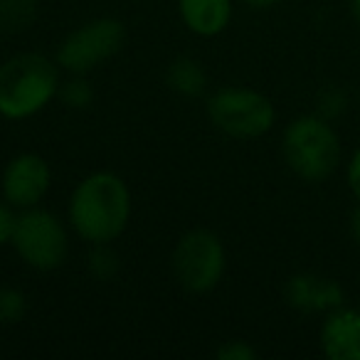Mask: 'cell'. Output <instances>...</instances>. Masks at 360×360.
Listing matches in <instances>:
<instances>
[{
  "mask_svg": "<svg viewBox=\"0 0 360 360\" xmlns=\"http://www.w3.org/2000/svg\"><path fill=\"white\" fill-rule=\"evenodd\" d=\"M67 217L72 230L89 245L119 240L131 220L129 186L109 170L86 175L72 191Z\"/></svg>",
  "mask_w": 360,
  "mask_h": 360,
  "instance_id": "1",
  "label": "cell"
},
{
  "mask_svg": "<svg viewBox=\"0 0 360 360\" xmlns=\"http://www.w3.org/2000/svg\"><path fill=\"white\" fill-rule=\"evenodd\" d=\"M60 65L40 52H20L0 65V116L30 119L60 91Z\"/></svg>",
  "mask_w": 360,
  "mask_h": 360,
  "instance_id": "2",
  "label": "cell"
},
{
  "mask_svg": "<svg viewBox=\"0 0 360 360\" xmlns=\"http://www.w3.org/2000/svg\"><path fill=\"white\" fill-rule=\"evenodd\" d=\"M281 155L291 173L309 183L330 178L340 163V139L319 114L294 119L281 136Z\"/></svg>",
  "mask_w": 360,
  "mask_h": 360,
  "instance_id": "3",
  "label": "cell"
},
{
  "mask_svg": "<svg viewBox=\"0 0 360 360\" xmlns=\"http://www.w3.org/2000/svg\"><path fill=\"white\" fill-rule=\"evenodd\" d=\"M207 119L230 139H259L274 126L276 111L269 96L250 86H220L207 96Z\"/></svg>",
  "mask_w": 360,
  "mask_h": 360,
  "instance_id": "4",
  "label": "cell"
},
{
  "mask_svg": "<svg viewBox=\"0 0 360 360\" xmlns=\"http://www.w3.org/2000/svg\"><path fill=\"white\" fill-rule=\"evenodd\" d=\"M175 281L188 294H207L225 274V245L212 230L198 227L180 237L170 257Z\"/></svg>",
  "mask_w": 360,
  "mask_h": 360,
  "instance_id": "5",
  "label": "cell"
},
{
  "mask_svg": "<svg viewBox=\"0 0 360 360\" xmlns=\"http://www.w3.org/2000/svg\"><path fill=\"white\" fill-rule=\"evenodd\" d=\"M11 247L35 271H55L65 264L70 252V237L57 215L40 205L20 210Z\"/></svg>",
  "mask_w": 360,
  "mask_h": 360,
  "instance_id": "6",
  "label": "cell"
},
{
  "mask_svg": "<svg viewBox=\"0 0 360 360\" xmlns=\"http://www.w3.org/2000/svg\"><path fill=\"white\" fill-rule=\"evenodd\" d=\"M126 42V27L116 18H94L75 27L57 50V65L67 75H89L119 55Z\"/></svg>",
  "mask_w": 360,
  "mask_h": 360,
  "instance_id": "7",
  "label": "cell"
},
{
  "mask_svg": "<svg viewBox=\"0 0 360 360\" xmlns=\"http://www.w3.org/2000/svg\"><path fill=\"white\" fill-rule=\"evenodd\" d=\"M52 183V168L40 153H20L8 160L0 188L3 200L11 202L15 210H30L42 202Z\"/></svg>",
  "mask_w": 360,
  "mask_h": 360,
  "instance_id": "8",
  "label": "cell"
},
{
  "mask_svg": "<svg viewBox=\"0 0 360 360\" xmlns=\"http://www.w3.org/2000/svg\"><path fill=\"white\" fill-rule=\"evenodd\" d=\"M284 296L286 304L301 314H330L345 301L338 281L314 271H301L291 276L284 286Z\"/></svg>",
  "mask_w": 360,
  "mask_h": 360,
  "instance_id": "9",
  "label": "cell"
},
{
  "mask_svg": "<svg viewBox=\"0 0 360 360\" xmlns=\"http://www.w3.org/2000/svg\"><path fill=\"white\" fill-rule=\"evenodd\" d=\"M321 350L330 360H360V311L338 306L321 326Z\"/></svg>",
  "mask_w": 360,
  "mask_h": 360,
  "instance_id": "10",
  "label": "cell"
},
{
  "mask_svg": "<svg viewBox=\"0 0 360 360\" xmlns=\"http://www.w3.org/2000/svg\"><path fill=\"white\" fill-rule=\"evenodd\" d=\"M180 20L193 35L215 37L232 20V0H178Z\"/></svg>",
  "mask_w": 360,
  "mask_h": 360,
  "instance_id": "11",
  "label": "cell"
},
{
  "mask_svg": "<svg viewBox=\"0 0 360 360\" xmlns=\"http://www.w3.org/2000/svg\"><path fill=\"white\" fill-rule=\"evenodd\" d=\"M165 84L170 91L188 99L202 96L207 89V75L202 70V65L193 57H178L168 65L165 70Z\"/></svg>",
  "mask_w": 360,
  "mask_h": 360,
  "instance_id": "12",
  "label": "cell"
},
{
  "mask_svg": "<svg viewBox=\"0 0 360 360\" xmlns=\"http://www.w3.org/2000/svg\"><path fill=\"white\" fill-rule=\"evenodd\" d=\"M40 15V0H0V30L25 32Z\"/></svg>",
  "mask_w": 360,
  "mask_h": 360,
  "instance_id": "13",
  "label": "cell"
},
{
  "mask_svg": "<svg viewBox=\"0 0 360 360\" xmlns=\"http://www.w3.org/2000/svg\"><path fill=\"white\" fill-rule=\"evenodd\" d=\"M57 96H60L67 109L84 111V109H89L91 101H94V86L86 79V75H70V79L60 84Z\"/></svg>",
  "mask_w": 360,
  "mask_h": 360,
  "instance_id": "14",
  "label": "cell"
},
{
  "mask_svg": "<svg viewBox=\"0 0 360 360\" xmlns=\"http://www.w3.org/2000/svg\"><path fill=\"white\" fill-rule=\"evenodd\" d=\"M119 255L111 247V242H101V245H91L89 257H86V269L94 279L99 281H109L119 274Z\"/></svg>",
  "mask_w": 360,
  "mask_h": 360,
  "instance_id": "15",
  "label": "cell"
},
{
  "mask_svg": "<svg viewBox=\"0 0 360 360\" xmlns=\"http://www.w3.org/2000/svg\"><path fill=\"white\" fill-rule=\"evenodd\" d=\"M27 314V299L15 286H0V323L13 326Z\"/></svg>",
  "mask_w": 360,
  "mask_h": 360,
  "instance_id": "16",
  "label": "cell"
},
{
  "mask_svg": "<svg viewBox=\"0 0 360 360\" xmlns=\"http://www.w3.org/2000/svg\"><path fill=\"white\" fill-rule=\"evenodd\" d=\"M345 111V94L338 89V86H326L319 94V111L316 114L323 116L326 121L335 119Z\"/></svg>",
  "mask_w": 360,
  "mask_h": 360,
  "instance_id": "17",
  "label": "cell"
},
{
  "mask_svg": "<svg viewBox=\"0 0 360 360\" xmlns=\"http://www.w3.org/2000/svg\"><path fill=\"white\" fill-rule=\"evenodd\" d=\"M215 355L220 360H255L257 348L242 338H232V340H225L222 345H217Z\"/></svg>",
  "mask_w": 360,
  "mask_h": 360,
  "instance_id": "18",
  "label": "cell"
},
{
  "mask_svg": "<svg viewBox=\"0 0 360 360\" xmlns=\"http://www.w3.org/2000/svg\"><path fill=\"white\" fill-rule=\"evenodd\" d=\"M18 215H20V210H15L8 200H0V247L13 242V235H15L18 227Z\"/></svg>",
  "mask_w": 360,
  "mask_h": 360,
  "instance_id": "19",
  "label": "cell"
},
{
  "mask_svg": "<svg viewBox=\"0 0 360 360\" xmlns=\"http://www.w3.org/2000/svg\"><path fill=\"white\" fill-rule=\"evenodd\" d=\"M348 186L360 202V148L355 150L353 158H350V163H348Z\"/></svg>",
  "mask_w": 360,
  "mask_h": 360,
  "instance_id": "20",
  "label": "cell"
},
{
  "mask_svg": "<svg viewBox=\"0 0 360 360\" xmlns=\"http://www.w3.org/2000/svg\"><path fill=\"white\" fill-rule=\"evenodd\" d=\"M245 6H250V8H255V11H266V8H274V6H279L281 0H242Z\"/></svg>",
  "mask_w": 360,
  "mask_h": 360,
  "instance_id": "21",
  "label": "cell"
},
{
  "mask_svg": "<svg viewBox=\"0 0 360 360\" xmlns=\"http://www.w3.org/2000/svg\"><path fill=\"white\" fill-rule=\"evenodd\" d=\"M350 232H353V240L360 245V205L355 207L353 217H350Z\"/></svg>",
  "mask_w": 360,
  "mask_h": 360,
  "instance_id": "22",
  "label": "cell"
},
{
  "mask_svg": "<svg viewBox=\"0 0 360 360\" xmlns=\"http://www.w3.org/2000/svg\"><path fill=\"white\" fill-rule=\"evenodd\" d=\"M350 11H353V18L360 25V0H350Z\"/></svg>",
  "mask_w": 360,
  "mask_h": 360,
  "instance_id": "23",
  "label": "cell"
}]
</instances>
